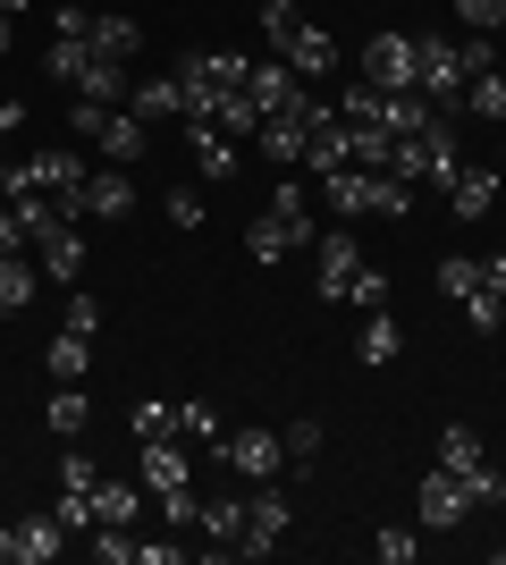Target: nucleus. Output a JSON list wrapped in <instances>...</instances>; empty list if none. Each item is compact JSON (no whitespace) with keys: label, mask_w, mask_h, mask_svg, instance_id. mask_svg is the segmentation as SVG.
Here are the masks:
<instances>
[{"label":"nucleus","mask_w":506,"mask_h":565,"mask_svg":"<svg viewBox=\"0 0 506 565\" xmlns=\"http://www.w3.org/2000/svg\"><path fill=\"white\" fill-rule=\"evenodd\" d=\"M321 236V220H313V194L295 186H270V203H262V220H245V254L254 262H288V254H304Z\"/></svg>","instance_id":"obj_1"},{"label":"nucleus","mask_w":506,"mask_h":565,"mask_svg":"<svg viewBox=\"0 0 506 565\" xmlns=\"http://www.w3.org/2000/svg\"><path fill=\"white\" fill-rule=\"evenodd\" d=\"M321 203H330L337 220H406L413 212V186L406 178H388V169H330L321 178Z\"/></svg>","instance_id":"obj_2"},{"label":"nucleus","mask_w":506,"mask_h":565,"mask_svg":"<svg viewBox=\"0 0 506 565\" xmlns=\"http://www.w3.org/2000/svg\"><path fill=\"white\" fill-rule=\"evenodd\" d=\"M330 118V102L304 85V94L288 102V110H270L262 127H254V143H262V161H279V169H304V143H313V127Z\"/></svg>","instance_id":"obj_3"},{"label":"nucleus","mask_w":506,"mask_h":565,"mask_svg":"<svg viewBox=\"0 0 506 565\" xmlns=\"http://www.w3.org/2000/svg\"><path fill=\"white\" fill-rule=\"evenodd\" d=\"M363 85H380V94H422V60H413V34H372L355 60Z\"/></svg>","instance_id":"obj_4"},{"label":"nucleus","mask_w":506,"mask_h":565,"mask_svg":"<svg viewBox=\"0 0 506 565\" xmlns=\"http://www.w3.org/2000/svg\"><path fill=\"white\" fill-rule=\"evenodd\" d=\"M288 523H295V498H288V490H270V481H254V498H245V541H237V557H270V548L288 541Z\"/></svg>","instance_id":"obj_5"},{"label":"nucleus","mask_w":506,"mask_h":565,"mask_svg":"<svg viewBox=\"0 0 506 565\" xmlns=\"http://www.w3.org/2000/svg\"><path fill=\"white\" fill-rule=\"evenodd\" d=\"M413 60H422V94H431L439 110H456L464 102V51L448 43V34H413Z\"/></svg>","instance_id":"obj_6"},{"label":"nucleus","mask_w":506,"mask_h":565,"mask_svg":"<svg viewBox=\"0 0 506 565\" xmlns=\"http://www.w3.org/2000/svg\"><path fill=\"white\" fill-rule=\"evenodd\" d=\"M464 515H473V498H464L456 472H448V465L422 472V490H413V523H422V532H456Z\"/></svg>","instance_id":"obj_7"},{"label":"nucleus","mask_w":506,"mask_h":565,"mask_svg":"<svg viewBox=\"0 0 506 565\" xmlns=\"http://www.w3.org/2000/svg\"><path fill=\"white\" fill-rule=\"evenodd\" d=\"M219 465L270 481V472H288V439H279V430H228V439H219Z\"/></svg>","instance_id":"obj_8"},{"label":"nucleus","mask_w":506,"mask_h":565,"mask_svg":"<svg viewBox=\"0 0 506 565\" xmlns=\"http://www.w3.org/2000/svg\"><path fill=\"white\" fill-rule=\"evenodd\" d=\"M94 143H101V161L110 169H136L144 161V143H152V127L136 110H119V102H110V110H101V127H94Z\"/></svg>","instance_id":"obj_9"},{"label":"nucleus","mask_w":506,"mask_h":565,"mask_svg":"<svg viewBox=\"0 0 506 565\" xmlns=\"http://www.w3.org/2000/svg\"><path fill=\"white\" fill-rule=\"evenodd\" d=\"M34 270H51L60 287L85 279V236H76V220H51V228L34 236Z\"/></svg>","instance_id":"obj_10"},{"label":"nucleus","mask_w":506,"mask_h":565,"mask_svg":"<svg viewBox=\"0 0 506 565\" xmlns=\"http://www.w3.org/2000/svg\"><path fill=\"white\" fill-rule=\"evenodd\" d=\"M136 212V186H127V169H94L85 194H76V220H127Z\"/></svg>","instance_id":"obj_11"},{"label":"nucleus","mask_w":506,"mask_h":565,"mask_svg":"<svg viewBox=\"0 0 506 565\" xmlns=\"http://www.w3.org/2000/svg\"><path fill=\"white\" fill-rule=\"evenodd\" d=\"M85 178H94V169L76 161V152H60V143H51V152H34V186L60 194V212H68V220H76V194H85Z\"/></svg>","instance_id":"obj_12"},{"label":"nucleus","mask_w":506,"mask_h":565,"mask_svg":"<svg viewBox=\"0 0 506 565\" xmlns=\"http://www.w3.org/2000/svg\"><path fill=\"white\" fill-rule=\"evenodd\" d=\"M136 472H144L152 498L186 490V448H177V439H136Z\"/></svg>","instance_id":"obj_13"},{"label":"nucleus","mask_w":506,"mask_h":565,"mask_svg":"<svg viewBox=\"0 0 506 565\" xmlns=\"http://www.w3.org/2000/svg\"><path fill=\"white\" fill-rule=\"evenodd\" d=\"M186 143H194V169H203L212 186L237 169V143H228V127H219V118H186Z\"/></svg>","instance_id":"obj_14"},{"label":"nucleus","mask_w":506,"mask_h":565,"mask_svg":"<svg viewBox=\"0 0 506 565\" xmlns=\"http://www.w3.org/2000/svg\"><path fill=\"white\" fill-rule=\"evenodd\" d=\"M245 94H254V110L270 118V110H288V102L304 94V76H295L288 60H254V76H245Z\"/></svg>","instance_id":"obj_15"},{"label":"nucleus","mask_w":506,"mask_h":565,"mask_svg":"<svg viewBox=\"0 0 506 565\" xmlns=\"http://www.w3.org/2000/svg\"><path fill=\"white\" fill-rule=\"evenodd\" d=\"M9 541H18V565H51L60 548H68V523L60 515H25V523H9Z\"/></svg>","instance_id":"obj_16"},{"label":"nucleus","mask_w":506,"mask_h":565,"mask_svg":"<svg viewBox=\"0 0 506 565\" xmlns=\"http://www.w3.org/2000/svg\"><path fill=\"white\" fill-rule=\"evenodd\" d=\"M279 60H288L295 76H330V68H337V43H330V25H295Z\"/></svg>","instance_id":"obj_17"},{"label":"nucleus","mask_w":506,"mask_h":565,"mask_svg":"<svg viewBox=\"0 0 506 565\" xmlns=\"http://www.w3.org/2000/svg\"><path fill=\"white\" fill-rule=\"evenodd\" d=\"M127 110L144 118V127H161V118H186V102H177V76H136V85H127Z\"/></svg>","instance_id":"obj_18"},{"label":"nucleus","mask_w":506,"mask_h":565,"mask_svg":"<svg viewBox=\"0 0 506 565\" xmlns=\"http://www.w3.org/2000/svg\"><path fill=\"white\" fill-rule=\"evenodd\" d=\"M448 194H456V220H489L498 212V169H456Z\"/></svg>","instance_id":"obj_19"},{"label":"nucleus","mask_w":506,"mask_h":565,"mask_svg":"<svg viewBox=\"0 0 506 565\" xmlns=\"http://www.w3.org/2000/svg\"><path fill=\"white\" fill-rule=\"evenodd\" d=\"M313 254H321V305H337V287H346V270H355V236L346 228H330V236H313Z\"/></svg>","instance_id":"obj_20"},{"label":"nucleus","mask_w":506,"mask_h":565,"mask_svg":"<svg viewBox=\"0 0 506 565\" xmlns=\"http://www.w3.org/2000/svg\"><path fill=\"white\" fill-rule=\"evenodd\" d=\"M43 423L60 430V439H85V423H94V397H85L76 380H60V388H51V405H43Z\"/></svg>","instance_id":"obj_21"},{"label":"nucleus","mask_w":506,"mask_h":565,"mask_svg":"<svg viewBox=\"0 0 506 565\" xmlns=\"http://www.w3.org/2000/svg\"><path fill=\"white\" fill-rule=\"evenodd\" d=\"M85 43H94L101 60H136V51H144V25L136 18H85Z\"/></svg>","instance_id":"obj_22"},{"label":"nucleus","mask_w":506,"mask_h":565,"mask_svg":"<svg viewBox=\"0 0 506 565\" xmlns=\"http://www.w3.org/2000/svg\"><path fill=\"white\" fill-rule=\"evenodd\" d=\"M464 110L482 118V127H506V76H498V68L464 76Z\"/></svg>","instance_id":"obj_23"},{"label":"nucleus","mask_w":506,"mask_h":565,"mask_svg":"<svg viewBox=\"0 0 506 565\" xmlns=\"http://www.w3.org/2000/svg\"><path fill=\"white\" fill-rule=\"evenodd\" d=\"M85 372H94V338L60 321V338H51V380H85Z\"/></svg>","instance_id":"obj_24"},{"label":"nucleus","mask_w":506,"mask_h":565,"mask_svg":"<svg viewBox=\"0 0 506 565\" xmlns=\"http://www.w3.org/2000/svg\"><path fill=\"white\" fill-rule=\"evenodd\" d=\"M34 287H43V270L25 254H0V312H25L34 305Z\"/></svg>","instance_id":"obj_25"},{"label":"nucleus","mask_w":506,"mask_h":565,"mask_svg":"<svg viewBox=\"0 0 506 565\" xmlns=\"http://www.w3.org/2000/svg\"><path fill=\"white\" fill-rule=\"evenodd\" d=\"M194 532H212L219 548L245 541V498H212V507H194Z\"/></svg>","instance_id":"obj_26"},{"label":"nucleus","mask_w":506,"mask_h":565,"mask_svg":"<svg viewBox=\"0 0 506 565\" xmlns=\"http://www.w3.org/2000/svg\"><path fill=\"white\" fill-rule=\"evenodd\" d=\"M127 430H136V439H186L169 397H136V405H127Z\"/></svg>","instance_id":"obj_27"},{"label":"nucleus","mask_w":506,"mask_h":565,"mask_svg":"<svg viewBox=\"0 0 506 565\" xmlns=\"http://www.w3.org/2000/svg\"><path fill=\"white\" fill-rule=\"evenodd\" d=\"M136 515H144V490H127V481H94V523H127V532H136Z\"/></svg>","instance_id":"obj_28"},{"label":"nucleus","mask_w":506,"mask_h":565,"mask_svg":"<svg viewBox=\"0 0 506 565\" xmlns=\"http://www.w3.org/2000/svg\"><path fill=\"white\" fill-rule=\"evenodd\" d=\"M194 68L212 76V94H245V76H254V60H245V51H194Z\"/></svg>","instance_id":"obj_29"},{"label":"nucleus","mask_w":506,"mask_h":565,"mask_svg":"<svg viewBox=\"0 0 506 565\" xmlns=\"http://www.w3.org/2000/svg\"><path fill=\"white\" fill-rule=\"evenodd\" d=\"M337 305H363V312H380V305H388V270L355 262V270H346V287H337Z\"/></svg>","instance_id":"obj_30"},{"label":"nucleus","mask_w":506,"mask_h":565,"mask_svg":"<svg viewBox=\"0 0 506 565\" xmlns=\"http://www.w3.org/2000/svg\"><path fill=\"white\" fill-rule=\"evenodd\" d=\"M482 430H473V423H448V430H439V465H448V472H464V465H482Z\"/></svg>","instance_id":"obj_31"},{"label":"nucleus","mask_w":506,"mask_h":565,"mask_svg":"<svg viewBox=\"0 0 506 565\" xmlns=\"http://www.w3.org/2000/svg\"><path fill=\"white\" fill-rule=\"evenodd\" d=\"M397 347H406V338H397V321H388V312H372V321H363V338H355L363 363H397Z\"/></svg>","instance_id":"obj_32"},{"label":"nucleus","mask_w":506,"mask_h":565,"mask_svg":"<svg viewBox=\"0 0 506 565\" xmlns=\"http://www.w3.org/2000/svg\"><path fill=\"white\" fill-rule=\"evenodd\" d=\"M337 118H346V127H380V85H346V94H337Z\"/></svg>","instance_id":"obj_33"},{"label":"nucleus","mask_w":506,"mask_h":565,"mask_svg":"<svg viewBox=\"0 0 506 565\" xmlns=\"http://www.w3.org/2000/svg\"><path fill=\"white\" fill-rule=\"evenodd\" d=\"M177 430H186V439H203L212 456H219V439H228V423H219V405H177Z\"/></svg>","instance_id":"obj_34"},{"label":"nucleus","mask_w":506,"mask_h":565,"mask_svg":"<svg viewBox=\"0 0 506 565\" xmlns=\"http://www.w3.org/2000/svg\"><path fill=\"white\" fill-rule=\"evenodd\" d=\"M456 481H464V498H473V507H498V498H506V472L489 465V456H482V465H464Z\"/></svg>","instance_id":"obj_35"},{"label":"nucleus","mask_w":506,"mask_h":565,"mask_svg":"<svg viewBox=\"0 0 506 565\" xmlns=\"http://www.w3.org/2000/svg\"><path fill=\"white\" fill-rule=\"evenodd\" d=\"M212 118H219V127H228V136H254V127H262V110H254V94H219V102H212Z\"/></svg>","instance_id":"obj_36"},{"label":"nucleus","mask_w":506,"mask_h":565,"mask_svg":"<svg viewBox=\"0 0 506 565\" xmlns=\"http://www.w3.org/2000/svg\"><path fill=\"white\" fill-rule=\"evenodd\" d=\"M295 25H304V9H295V0H262V34H270V51H288Z\"/></svg>","instance_id":"obj_37"},{"label":"nucleus","mask_w":506,"mask_h":565,"mask_svg":"<svg viewBox=\"0 0 506 565\" xmlns=\"http://www.w3.org/2000/svg\"><path fill=\"white\" fill-rule=\"evenodd\" d=\"M279 439H288V465H313V456H321V423H313V414H295Z\"/></svg>","instance_id":"obj_38"},{"label":"nucleus","mask_w":506,"mask_h":565,"mask_svg":"<svg viewBox=\"0 0 506 565\" xmlns=\"http://www.w3.org/2000/svg\"><path fill=\"white\" fill-rule=\"evenodd\" d=\"M413 548H422V541H413L406 523H380V541H372V557H380V565H413Z\"/></svg>","instance_id":"obj_39"},{"label":"nucleus","mask_w":506,"mask_h":565,"mask_svg":"<svg viewBox=\"0 0 506 565\" xmlns=\"http://www.w3.org/2000/svg\"><path fill=\"white\" fill-rule=\"evenodd\" d=\"M456 18H464V34H498V25H506V0H456Z\"/></svg>","instance_id":"obj_40"},{"label":"nucleus","mask_w":506,"mask_h":565,"mask_svg":"<svg viewBox=\"0 0 506 565\" xmlns=\"http://www.w3.org/2000/svg\"><path fill=\"white\" fill-rule=\"evenodd\" d=\"M94 481H101V465L68 439V456H60V490H94Z\"/></svg>","instance_id":"obj_41"},{"label":"nucleus","mask_w":506,"mask_h":565,"mask_svg":"<svg viewBox=\"0 0 506 565\" xmlns=\"http://www.w3.org/2000/svg\"><path fill=\"white\" fill-rule=\"evenodd\" d=\"M456 51H464V76L498 68V43H489V34H456Z\"/></svg>","instance_id":"obj_42"},{"label":"nucleus","mask_w":506,"mask_h":565,"mask_svg":"<svg viewBox=\"0 0 506 565\" xmlns=\"http://www.w3.org/2000/svg\"><path fill=\"white\" fill-rule=\"evenodd\" d=\"M60 523H68V532H94V490H60Z\"/></svg>","instance_id":"obj_43"},{"label":"nucleus","mask_w":506,"mask_h":565,"mask_svg":"<svg viewBox=\"0 0 506 565\" xmlns=\"http://www.w3.org/2000/svg\"><path fill=\"white\" fill-rule=\"evenodd\" d=\"M161 212L177 220V228H203V194H194V186H177V194H169V203H161Z\"/></svg>","instance_id":"obj_44"},{"label":"nucleus","mask_w":506,"mask_h":565,"mask_svg":"<svg viewBox=\"0 0 506 565\" xmlns=\"http://www.w3.org/2000/svg\"><path fill=\"white\" fill-rule=\"evenodd\" d=\"M136 565H186V548L177 541H136Z\"/></svg>","instance_id":"obj_45"},{"label":"nucleus","mask_w":506,"mask_h":565,"mask_svg":"<svg viewBox=\"0 0 506 565\" xmlns=\"http://www.w3.org/2000/svg\"><path fill=\"white\" fill-rule=\"evenodd\" d=\"M68 330H85V338L101 330V305H94V296H68Z\"/></svg>","instance_id":"obj_46"},{"label":"nucleus","mask_w":506,"mask_h":565,"mask_svg":"<svg viewBox=\"0 0 506 565\" xmlns=\"http://www.w3.org/2000/svg\"><path fill=\"white\" fill-rule=\"evenodd\" d=\"M194 507H203V498H186V490H169V498H161V515L177 523V532H186V523H194Z\"/></svg>","instance_id":"obj_47"},{"label":"nucleus","mask_w":506,"mask_h":565,"mask_svg":"<svg viewBox=\"0 0 506 565\" xmlns=\"http://www.w3.org/2000/svg\"><path fill=\"white\" fill-rule=\"evenodd\" d=\"M18 127H25V102H0V143L18 136Z\"/></svg>","instance_id":"obj_48"},{"label":"nucleus","mask_w":506,"mask_h":565,"mask_svg":"<svg viewBox=\"0 0 506 565\" xmlns=\"http://www.w3.org/2000/svg\"><path fill=\"white\" fill-rule=\"evenodd\" d=\"M25 9H34V0H0V18H25Z\"/></svg>","instance_id":"obj_49"},{"label":"nucleus","mask_w":506,"mask_h":565,"mask_svg":"<svg viewBox=\"0 0 506 565\" xmlns=\"http://www.w3.org/2000/svg\"><path fill=\"white\" fill-rule=\"evenodd\" d=\"M0 565H18V541H9V532H0Z\"/></svg>","instance_id":"obj_50"},{"label":"nucleus","mask_w":506,"mask_h":565,"mask_svg":"<svg viewBox=\"0 0 506 565\" xmlns=\"http://www.w3.org/2000/svg\"><path fill=\"white\" fill-rule=\"evenodd\" d=\"M9 25H18V18H0V60H9Z\"/></svg>","instance_id":"obj_51"},{"label":"nucleus","mask_w":506,"mask_h":565,"mask_svg":"<svg viewBox=\"0 0 506 565\" xmlns=\"http://www.w3.org/2000/svg\"><path fill=\"white\" fill-rule=\"evenodd\" d=\"M0 212H9V186H0Z\"/></svg>","instance_id":"obj_52"},{"label":"nucleus","mask_w":506,"mask_h":565,"mask_svg":"<svg viewBox=\"0 0 506 565\" xmlns=\"http://www.w3.org/2000/svg\"><path fill=\"white\" fill-rule=\"evenodd\" d=\"M498 76H506V51H498Z\"/></svg>","instance_id":"obj_53"}]
</instances>
